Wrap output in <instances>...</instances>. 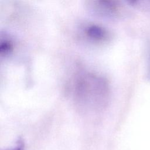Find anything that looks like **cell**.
I'll return each instance as SVG.
<instances>
[{
  "mask_svg": "<svg viewBox=\"0 0 150 150\" xmlns=\"http://www.w3.org/2000/svg\"><path fill=\"white\" fill-rule=\"evenodd\" d=\"M88 35L96 39H103L105 37L106 32L102 28L97 26H91L88 28Z\"/></svg>",
  "mask_w": 150,
  "mask_h": 150,
  "instance_id": "1",
  "label": "cell"
},
{
  "mask_svg": "<svg viewBox=\"0 0 150 150\" xmlns=\"http://www.w3.org/2000/svg\"><path fill=\"white\" fill-rule=\"evenodd\" d=\"M23 149H24V143L22 139H19L18 140L15 147L9 150H23Z\"/></svg>",
  "mask_w": 150,
  "mask_h": 150,
  "instance_id": "2",
  "label": "cell"
}]
</instances>
